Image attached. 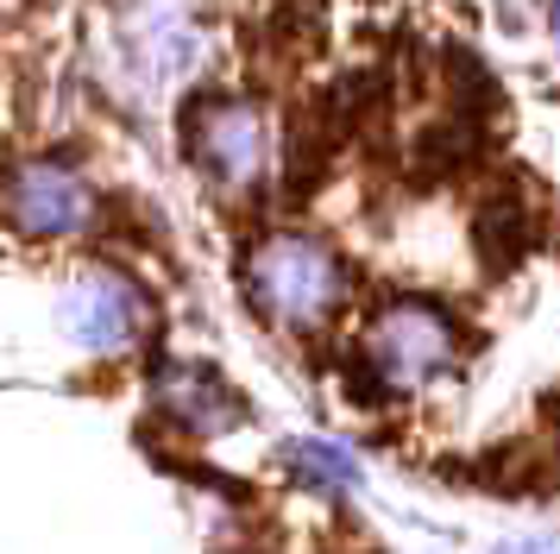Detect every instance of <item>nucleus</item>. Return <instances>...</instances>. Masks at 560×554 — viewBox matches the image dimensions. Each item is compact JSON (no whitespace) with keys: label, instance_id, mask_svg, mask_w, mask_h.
Listing matches in <instances>:
<instances>
[{"label":"nucleus","instance_id":"nucleus-1","mask_svg":"<svg viewBox=\"0 0 560 554\" xmlns=\"http://www.w3.org/2000/svg\"><path fill=\"white\" fill-rule=\"evenodd\" d=\"M240 290H246V302H253V315L265 327L303 341V334H322L347 309L353 272H347V258L328 240L296 233V227H278V233H265V240L246 246Z\"/></svg>","mask_w":560,"mask_h":554},{"label":"nucleus","instance_id":"nucleus-2","mask_svg":"<svg viewBox=\"0 0 560 554\" xmlns=\"http://www.w3.org/2000/svg\"><path fill=\"white\" fill-rule=\"evenodd\" d=\"M459 366V322L429 297H390L359 327V359L353 378L372 403L384 397H416Z\"/></svg>","mask_w":560,"mask_h":554},{"label":"nucleus","instance_id":"nucleus-3","mask_svg":"<svg viewBox=\"0 0 560 554\" xmlns=\"http://www.w3.org/2000/svg\"><path fill=\"white\" fill-rule=\"evenodd\" d=\"M183 151L214 196H258L278 171V126L253 95H202L183 114Z\"/></svg>","mask_w":560,"mask_h":554},{"label":"nucleus","instance_id":"nucleus-4","mask_svg":"<svg viewBox=\"0 0 560 554\" xmlns=\"http://www.w3.org/2000/svg\"><path fill=\"white\" fill-rule=\"evenodd\" d=\"M95 221H102V196L77 164H63V158H20L13 164V176H7V227L20 240L63 246V240H82Z\"/></svg>","mask_w":560,"mask_h":554},{"label":"nucleus","instance_id":"nucleus-5","mask_svg":"<svg viewBox=\"0 0 560 554\" xmlns=\"http://www.w3.org/2000/svg\"><path fill=\"white\" fill-rule=\"evenodd\" d=\"M57 322L63 334L77 341L82 353H95V359H114V353H127L145 322H152V309L139 297V284L120 272H107V265H89L63 284V297H57Z\"/></svg>","mask_w":560,"mask_h":554},{"label":"nucleus","instance_id":"nucleus-6","mask_svg":"<svg viewBox=\"0 0 560 554\" xmlns=\"http://www.w3.org/2000/svg\"><path fill=\"white\" fill-rule=\"evenodd\" d=\"M152 409L164 423L189 435V441H208V435H228V428L246 423V403L233 397L221 372L202 366V359H171L152 372Z\"/></svg>","mask_w":560,"mask_h":554},{"label":"nucleus","instance_id":"nucleus-7","mask_svg":"<svg viewBox=\"0 0 560 554\" xmlns=\"http://www.w3.org/2000/svg\"><path fill=\"white\" fill-rule=\"evenodd\" d=\"M283 460H290V473L296 478H315V485H359V466L347 448H334V441H290L283 448Z\"/></svg>","mask_w":560,"mask_h":554},{"label":"nucleus","instance_id":"nucleus-8","mask_svg":"<svg viewBox=\"0 0 560 554\" xmlns=\"http://www.w3.org/2000/svg\"><path fill=\"white\" fill-rule=\"evenodd\" d=\"M548 20H555V38H560V0H548Z\"/></svg>","mask_w":560,"mask_h":554}]
</instances>
